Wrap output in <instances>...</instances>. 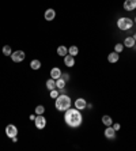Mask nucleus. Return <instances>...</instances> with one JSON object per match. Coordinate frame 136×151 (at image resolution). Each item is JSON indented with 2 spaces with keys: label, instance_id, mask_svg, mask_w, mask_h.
I'll return each instance as SVG.
<instances>
[{
  "label": "nucleus",
  "instance_id": "obj_1",
  "mask_svg": "<svg viewBox=\"0 0 136 151\" xmlns=\"http://www.w3.org/2000/svg\"><path fill=\"white\" fill-rule=\"evenodd\" d=\"M64 119H66V123L72 128H76L82 124V114L78 109H67Z\"/></svg>",
  "mask_w": 136,
  "mask_h": 151
},
{
  "label": "nucleus",
  "instance_id": "obj_2",
  "mask_svg": "<svg viewBox=\"0 0 136 151\" xmlns=\"http://www.w3.org/2000/svg\"><path fill=\"white\" fill-rule=\"evenodd\" d=\"M71 106V98L68 96H58L56 98V109L60 112H66Z\"/></svg>",
  "mask_w": 136,
  "mask_h": 151
},
{
  "label": "nucleus",
  "instance_id": "obj_3",
  "mask_svg": "<svg viewBox=\"0 0 136 151\" xmlns=\"http://www.w3.org/2000/svg\"><path fill=\"white\" fill-rule=\"evenodd\" d=\"M132 25L133 22L129 18H120L118 22H117V26H118L120 30H128V29L132 27Z\"/></svg>",
  "mask_w": 136,
  "mask_h": 151
},
{
  "label": "nucleus",
  "instance_id": "obj_4",
  "mask_svg": "<svg viewBox=\"0 0 136 151\" xmlns=\"http://www.w3.org/2000/svg\"><path fill=\"white\" fill-rule=\"evenodd\" d=\"M25 57H26V55H25V52H22V51H16L11 55V59L14 63H20V61H23Z\"/></svg>",
  "mask_w": 136,
  "mask_h": 151
},
{
  "label": "nucleus",
  "instance_id": "obj_5",
  "mask_svg": "<svg viewBox=\"0 0 136 151\" xmlns=\"http://www.w3.org/2000/svg\"><path fill=\"white\" fill-rule=\"evenodd\" d=\"M34 123H35V127L38 128V129H44L45 125H47V119H45L42 114H38L34 119Z\"/></svg>",
  "mask_w": 136,
  "mask_h": 151
},
{
  "label": "nucleus",
  "instance_id": "obj_6",
  "mask_svg": "<svg viewBox=\"0 0 136 151\" xmlns=\"http://www.w3.org/2000/svg\"><path fill=\"white\" fill-rule=\"evenodd\" d=\"M6 135L8 136V138H14V136L18 135V129H16L15 125H12V124H10V125H7V128H6Z\"/></svg>",
  "mask_w": 136,
  "mask_h": 151
},
{
  "label": "nucleus",
  "instance_id": "obj_7",
  "mask_svg": "<svg viewBox=\"0 0 136 151\" xmlns=\"http://www.w3.org/2000/svg\"><path fill=\"white\" fill-rule=\"evenodd\" d=\"M124 8L127 11H133L136 8V0H125Z\"/></svg>",
  "mask_w": 136,
  "mask_h": 151
},
{
  "label": "nucleus",
  "instance_id": "obj_8",
  "mask_svg": "<svg viewBox=\"0 0 136 151\" xmlns=\"http://www.w3.org/2000/svg\"><path fill=\"white\" fill-rule=\"evenodd\" d=\"M75 106H76V109L82 110V109H86V106H87V102H86L83 98H78V100L75 101Z\"/></svg>",
  "mask_w": 136,
  "mask_h": 151
},
{
  "label": "nucleus",
  "instance_id": "obj_9",
  "mask_svg": "<svg viewBox=\"0 0 136 151\" xmlns=\"http://www.w3.org/2000/svg\"><path fill=\"white\" fill-rule=\"evenodd\" d=\"M64 63H66L67 67H74V64H75L74 56H71V55H66V56H64Z\"/></svg>",
  "mask_w": 136,
  "mask_h": 151
},
{
  "label": "nucleus",
  "instance_id": "obj_10",
  "mask_svg": "<svg viewBox=\"0 0 136 151\" xmlns=\"http://www.w3.org/2000/svg\"><path fill=\"white\" fill-rule=\"evenodd\" d=\"M114 135H116V131H114V128H113L112 125L105 129V136L108 138V139H113V138H114Z\"/></svg>",
  "mask_w": 136,
  "mask_h": 151
},
{
  "label": "nucleus",
  "instance_id": "obj_11",
  "mask_svg": "<svg viewBox=\"0 0 136 151\" xmlns=\"http://www.w3.org/2000/svg\"><path fill=\"white\" fill-rule=\"evenodd\" d=\"M54 16H56V12H54V10L49 8V10H47V11H45V19H47V20H53Z\"/></svg>",
  "mask_w": 136,
  "mask_h": 151
},
{
  "label": "nucleus",
  "instance_id": "obj_12",
  "mask_svg": "<svg viewBox=\"0 0 136 151\" xmlns=\"http://www.w3.org/2000/svg\"><path fill=\"white\" fill-rule=\"evenodd\" d=\"M51 76L53 78L54 80L58 79V78H61V71H60V68H52Z\"/></svg>",
  "mask_w": 136,
  "mask_h": 151
},
{
  "label": "nucleus",
  "instance_id": "obj_13",
  "mask_svg": "<svg viewBox=\"0 0 136 151\" xmlns=\"http://www.w3.org/2000/svg\"><path fill=\"white\" fill-rule=\"evenodd\" d=\"M135 44H136V41H135L133 37H127L125 41H124V45H125V46H128V48H132Z\"/></svg>",
  "mask_w": 136,
  "mask_h": 151
},
{
  "label": "nucleus",
  "instance_id": "obj_14",
  "mask_svg": "<svg viewBox=\"0 0 136 151\" xmlns=\"http://www.w3.org/2000/svg\"><path fill=\"white\" fill-rule=\"evenodd\" d=\"M108 60H109V63H116V61H118V53H117V52H112V53L108 56Z\"/></svg>",
  "mask_w": 136,
  "mask_h": 151
},
{
  "label": "nucleus",
  "instance_id": "obj_15",
  "mask_svg": "<svg viewBox=\"0 0 136 151\" xmlns=\"http://www.w3.org/2000/svg\"><path fill=\"white\" fill-rule=\"evenodd\" d=\"M47 88L48 90H54V88H56V80H54L53 78L47 80Z\"/></svg>",
  "mask_w": 136,
  "mask_h": 151
},
{
  "label": "nucleus",
  "instance_id": "obj_16",
  "mask_svg": "<svg viewBox=\"0 0 136 151\" xmlns=\"http://www.w3.org/2000/svg\"><path fill=\"white\" fill-rule=\"evenodd\" d=\"M102 123L105 124V125H108V127H110L113 124V120L110 116H104V117H102Z\"/></svg>",
  "mask_w": 136,
  "mask_h": 151
},
{
  "label": "nucleus",
  "instance_id": "obj_17",
  "mask_svg": "<svg viewBox=\"0 0 136 151\" xmlns=\"http://www.w3.org/2000/svg\"><path fill=\"white\" fill-rule=\"evenodd\" d=\"M57 55H60V56H66V55H68V49L66 48V46H58L57 48Z\"/></svg>",
  "mask_w": 136,
  "mask_h": 151
},
{
  "label": "nucleus",
  "instance_id": "obj_18",
  "mask_svg": "<svg viewBox=\"0 0 136 151\" xmlns=\"http://www.w3.org/2000/svg\"><path fill=\"white\" fill-rule=\"evenodd\" d=\"M64 86H66V80H63L61 78L56 79V88H64Z\"/></svg>",
  "mask_w": 136,
  "mask_h": 151
},
{
  "label": "nucleus",
  "instance_id": "obj_19",
  "mask_svg": "<svg viewBox=\"0 0 136 151\" xmlns=\"http://www.w3.org/2000/svg\"><path fill=\"white\" fill-rule=\"evenodd\" d=\"M30 67L33 68V70H39L41 68V63H39V60H33L30 63Z\"/></svg>",
  "mask_w": 136,
  "mask_h": 151
},
{
  "label": "nucleus",
  "instance_id": "obj_20",
  "mask_svg": "<svg viewBox=\"0 0 136 151\" xmlns=\"http://www.w3.org/2000/svg\"><path fill=\"white\" fill-rule=\"evenodd\" d=\"M1 52H3V55H6V56H11V55H12L11 46H10V45H6V46H3Z\"/></svg>",
  "mask_w": 136,
  "mask_h": 151
},
{
  "label": "nucleus",
  "instance_id": "obj_21",
  "mask_svg": "<svg viewBox=\"0 0 136 151\" xmlns=\"http://www.w3.org/2000/svg\"><path fill=\"white\" fill-rule=\"evenodd\" d=\"M78 48H76V46H71L70 49H68V53H70L71 56H76L78 55Z\"/></svg>",
  "mask_w": 136,
  "mask_h": 151
},
{
  "label": "nucleus",
  "instance_id": "obj_22",
  "mask_svg": "<svg viewBox=\"0 0 136 151\" xmlns=\"http://www.w3.org/2000/svg\"><path fill=\"white\" fill-rule=\"evenodd\" d=\"M44 112H45V107H44L42 105H38V106L35 107V113H37V114H42Z\"/></svg>",
  "mask_w": 136,
  "mask_h": 151
},
{
  "label": "nucleus",
  "instance_id": "obj_23",
  "mask_svg": "<svg viewBox=\"0 0 136 151\" xmlns=\"http://www.w3.org/2000/svg\"><path fill=\"white\" fill-rule=\"evenodd\" d=\"M123 44H116V46H114V52H117V53H120V52H123Z\"/></svg>",
  "mask_w": 136,
  "mask_h": 151
},
{
  "label": "nucleus",
  "instance_id": "obj_24",
  "mask_svg": "<svg viewBox=\"0 0 136 151\" xmlns=\"http://www.w3.org/2000/svg\"><path fill=\"white\" fill-rule=\"evenodd\" d=\"M58 97V93H57V90L54 88V90H51V98H57Z\"/></svg>",
  "mask_w": 136,
  "mask_h": 151
},
{
  "label": "nucleus",
  "instance_id": "obj_25",
  "mask_svg": "<svg viewBox=\"0 0 136 151\" xmlns=\"http://www.w3.org/2000/svg\"><path fill=\"white\" fill-rule=\"evenodd\" d=\"M61 79L68 82V80H70V75H68V74H61Z\"/></svg>",
  "mask_w": 136,
  "mask_h": 151
},
{
  "label": "nucleus",
  "instance_id": "obj_26",
  "mask_svg": "<svg viewBox=\"0 0 136 151\" xmlns=\"http://www.w3.org/2000/svg\"><path fill=\"white\" fill-rule=\"evenodd\" d=\"M113 128H114V131H118V129H120V124H114Z\"/></svg>",
  "mask_w": 136,
  "mask_h": 151
},
{
  "label": "nucleus",
  "instance_id": "obj_27",
  "mask_svg": "<svg viewBox=\"0 0 136 151\" xmlns=\"http://www.w3.org/2000/svg\"><path fill=\"white\" fill-rule=\"evenodd\" d=\"M133 38H135V41H136V34H135V37H133Z\"/></svg>",
  "mask_w": 136,
  "mask_h": 151
},
{
  "label": "nucleus",
  "instance_id": "obj_28",
  "mask_svg": "<svg viewBox=\"0 0 136 151\" xmlns=\"http://www.w3.org/2000/svg\"><path fill=\"white\" fill-rule=\"evenodd\" d=\"M135 22H136V18H135Z\"/></svg>",
  "mask_w": 136,
  "mask_h": 151
}]
</instances>
